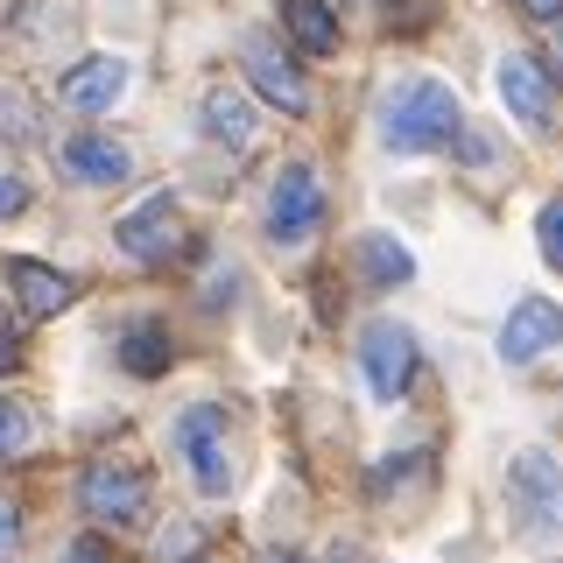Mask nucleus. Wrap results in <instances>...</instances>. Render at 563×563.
<instances>
[{
	"label": "nucleus",
	"mask_w": 563,
	"mask_h": 563,
	"mask_svg": "<svg viewBox=\"0 0 563 563\" xmlns=\"http://www.w3.org/2000/svg\"><path fill=\"white\" fill-rule=\"evenodd\" d=\"M536 240H542V261L550 268H563V198L542 205V219H536Z\"/></svg>",
	"instance_id": "nucleus-18"
},
{
	"label": "nucleus",
	"mask_w": 563,
	"mask_h": 563,
	"mask_svg": "<svg viewBox=\"0 0 563 563\" xmlns=\"http://www.w3.org/2000/svg\"><path fill=\"white\" fill-rule=\"evenodd\" d=\"M8 282H14V296H22V310H29V317H57V310L70 303V275L43 268V261H14Z\"/></svg>",
	"instance_id": "nucleus-15"
},
{
	"label": "nucleus",
	"mask_w": 563,
	"mask_h": 563,
	"mask_svg": "<svg viewBox=\"0 0 563 563\" xmlns=\"http://www.w3.org/2000/svg\"><path fill=\"white\" fill-rule=\"evenodd\" d=\"M113 240H120V254H128V261L155 268V261H169L176 246H184V211H176L169 190H155V198H141L128 219L113 225Z\"/></svg>",
	"instance_id": "nucleus-6"
},
{
	"label": "nucleus",
	"mask_w": 563,
	"mask_h": 563,
	"mask_svg": "<svg viewBox=\"0 0 563 563\" xmlns=\"http://www.w3.org/2000/svg\"><path fill=\"white\" fill-rule=\"evenodd\" d=\"M0 134H35V113H29V99L22 92H0Z\"/></svg>",
	"instance_id": "nucleus-21"
},
{
	"label": "nucleus",
	"mask_w": 563,
	"mask_h": 563,
	"mask_svg": "<svg viewBox=\"0 0 563 563\" xmlns=\"http://www.w3.org/2000/svg\"><path fill=\"white\" fill-rule=\"evenodd\" d=\"M246 78H254V92L282 106V113H310V78L296 70V57L275 43V35H246Z\"/></svg>",
	"instance_id": "nucleus-8"
},
{
	"label": "nucleus",
	"mask_w": 563,
	"mask_h": 563,
	"mask_svg": "<svg viewBox=\"0 0 563 563\" xmlns=\"http://www.w3.org/2000/svg\"><path fill=\"white\" fill-rule=\"evenodd\" d=\"M14 352H22V345H14V317L0 310V374H8V366H14Z\"/></svg>",
	"instance_id": "nucleus-24"
},
{
	"label": "nucleus",
	"mask_w": 563,
	"mask_h": 563,
	"mask_svg": "<svg viewBox=\"0 0 563 563\" xmlns=\"http://www.w3.org/2000/svg\"><path fill=\"white\" fill-rule=\"evenodd\" d=\"M205 134L225 141V148H254L261 120H254V106H246L233 85H211V92H205Z\"/></svg>",
	"instance_id": "nucleus-13"
},
{
	"label": "nucleus",
	"mask_w": 563,
	"mask_h": 563,
	"mask_svg": "<svg viewBox=\"0 0 563 563\" xmlns=\"http://www.w3.org/2000/svg\"><path fill=\"white\" fill-rule=\"evenodd\" d=\"M184 563H211V556H184Z\"/></svg>",
	"instance_id": "nucleus-26"
},
{
	"label": "nucleus",
	"mask_w": 563,
	"mask_h": 563,
	"mask_svg": "<svg viewBox=\"0 0 563 563\" xmlns=\"http://www.w3.org/2000/svg\"><path fill=\"white\" fill-rule=\"evenodd\" d=\"M120 366H128L134 380H155V374H169V324H155V317H141V324H128V339H120Z\"/></svg>",
	"instance_id": "nucleus-17"
},
{
	"label": "nucleus",
	"mask_w": 563,
	"mask_h": 563,
	"mask_svg": "<svg viewBox=\"0 0 563 563\" xmlns=\"http://www.w3.org/2000/svg\"><path fill=\"white\" fill-rule=\"evenodd\" d=\"M550 345H563V303H550V296H521V303L507 310V324H500V360L528 366Z\"/></svg>",
	"instance_id": "nucleus-10"
},
{
	"label": "nucleus",
	"mask_w": 563,
	"mask_h": 563,
	"mask_svg": "<svg viewBox=\"0 0 563 563\" xmlns=\"http://www.w3.org/2000/svg\"><path fill=\"white\" fill-rule=\"evenodd\" d=\"M120 92H128V64L120 57H85V64H70L57 78V99L70 113H106Z\"/></svg>",
	"instance_id": "nucleus-11"
},
{
	"label": "nucleus",
	"mask_w": 563,
	"mask_h": 563,
	"mask_svg": "<svg viewBox=\"0 0 563 563\" xmlns=\"http://www.w3.org/2000/svg\"><path fill=\"white\" fill-rule=\"evenodd\" d=\"M507 493H515V515L528 528H563V465L550 451H521L515 465H507Z\"/></svg>",
	"instance_id": "nucleus-7"
},
{
	"label": "nucleus",
	"mask_w": 563,
	"mask_h": 563,
	"mask_svg": "<svg viewBox=\"0 0 563 563\" xmlns=\"http://www.w3.org/2000/svg\"><path fill=\"white\" fill-rule=\"evenodd\" d=\"M29 437H35V422H29V409H14V401H0V457L29 451Z\"/></svg>",
	"instance_id": "nucleus-19"
},
{
	"label": "nucleus",
	"mask_w": 563,
	"mask_h": 563,
	"mask_svg": "<svg viewBox=\"0 0 563 563\" xmlns=\"http://www.w3.org/2000/svg\"><path fill=\"white\" fill-rule=\"evenodd\" d=\"M57 163H64L70 184H120V176L134 169V155L120 148V141H106V134H70L57 148Z\"/></svg>",
	"instance_id": "nucleus-12"
},
{
	"label": "nucleus",
	"mask_w": 563,
	"mask_h": 563,
	"mask_svg": "<svg viewBox=\"0 0 563 563\" xmlns=\"http://www.w3.org/2000/svg\"><path fill=\"white\" fill-rule=\"evenodd\" d=\"M528 22H563V0H521Z\"/></svg>",
	"instance_id": "nucleus-25"
},
{
	"label": "nucleus",
	"mask_w": 563,
	"mask_h": 563,
	"mask_svg": "<svg viewBox=\"0 0 563 563\" xmlns=\"http://www.w3.org/2000/svg\"><path fill=\"white\" fill-rule=\"evenodd\" d=\"M360 374L366 387H374V401H401L409 395V380H416V331L409 324H366V339H360Z\"/></svg>",
	"instance_id": "nucleus-5"
},
{
	"label": "nucleus",
	"mask_w": 563,
	"mask_h": 563,
	"mask_svg": "<svg viewBox=\"0 0 563 563\" xmlns=\"http://www.w3.org/2000/svg\"><path fill=\"white\" fill-rule=\"evenodd\" d=\"M14 211H29V184L0 169V219H14Z\"/></svg>",
	"instance_id": "nucleus-22"
},
{
	"label": "nucleus",
	"mask_w": 563,
	"mask_h": 563,
	"mask_svg": "<svg viewBox=\"0 0 563 563\" xmlns=\"http://www.w3.org/2000/svg\"><path fill=\"white\" fill-rule=\"evenodd\" d=\"M176 451H184L198 493H225V486H233V465H225V409H219V401H190V409L176 416Z\"/></svg>",
	"instance_id": "nucleus-3"
},
{
	"label": "nucleus",
	"mask_w": 563,
	"mask_h": 563,
	"mask_svg": "<svg viewBox=\"0 0 563 563\" xmlns=\"http://www.w3.org/2000/svg\"><path fill=\"white\" fill-rule=\"evenodd\" d=\"M78 500H85V515L106 521V528H134L148 515V472L128 465V457H99V465H85Z\"/></svg>",
	"instance_id": "nucleus-2"
},
{
	"label": "nucleus",
	"mask_w": 563,
	"mask_h": 563,
	"mask_svg": "<svg viewBox=\"0 0 563 563\" xmlns=\"http://www.w3.org/2000/svg\"><path fill=\"white\" fill-rule=\"evenodd\" d=\"M465 134V106L444 78H409L395 85L380 106V141L395 155H430V148H451V141Z\"/></svg>",
	"instance_id": "nucleus-1"
},
{
	"label": "nucleus",
	"mask_w": 563,
	"mask_h": 563,
	"mask_svg": "<svg viewBox=\"0 0 563 563\" xmlns=\"http://www.w3.org/2000/svg\"><path fill=\"white\" fill-rule=\"evenodd\" d=\"M360 275L374 282V289H401V282L416 275V254L395 233H360Z\"/></svg>",
	"instance_id": "nucleus-16"
},
{
	"label": "nucleus",
	"mask_w": 563,
	"mask_h": 563,
	"mask_svg": "<svg viewBox=\"0 0 563 563\" xmlns=\"http://www.w3.org/2000/svg\"><path fill=\"white\" fill-rule=\"evenodd\" d=\"M282 29H289V43L310 49V57H331V49H339V14H331L324 0H282Z\"/></svg>",
	"instance_id": "nucleus-14"
},
{
	"label": "nucleus",
	"mask_w": 563,
	"mask_h": 563,
	"mask_svg": "<svg viewBox=\"0 0 563 563\" xmlns=\"http://www.w3.org/2000/svg\"><path fill=\"white\" fill-rule=\"evenodd\" d=\"M317 225H324V184H317L310 163H289L268 190V240L296 246V240H310Z\"/></svg>",
	"instance_id": "nucleus-4"
},
{
	"label": "nucleus",
	"mask_w": 563,
	"mask_h": 563,
	"mask_svg": "<svg viewBox=\"0 0 563 563\" xmlns=\"http://www.w3.org/2000/svg\"><path fill=\"white\" fill-rule=\"evenodd\" d=\"M70 563H106V542L99 536H78V542H70Z\"/></svg>",
	"instance_id": "nucleus-23"
},
{
	"label": "nucleus",
	"mask_w": 563,
	"mask_h": 563,
	"mask_svg": "<svg viewBox=\"0 0 563 563\" xmlns=\"http://www.w3.org/2000/svg\"><path fill=\"white\" fill-rule=\"evenodd\" d=\"M0 563H22V507L0 493Z\"/></svg>",
	"instance_id": "nucleus-20"
},
{
	"label": "nucleus",
	"mask_w": 563,
	"mask_h": 563,
	"mask_svg": "<svg viewBox=\"0 0 563 563\" xmlns=\"http://www.w3.org/2000/svg\"><path fill=\"white\" fill-rule=\"evenodd\" d=\"M493 85H500L507 113H515L528 134H550L556 128V85H550V70H542L536 57H500Z\"/></svg>",
	"instance_id": "nucleus-9"
}]
</instances>
